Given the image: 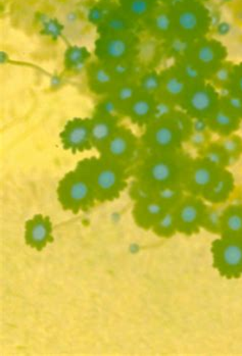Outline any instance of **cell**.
Instances as JSON below:
<instances>
[{"label":"cell","mask_w":242,"mask_h":356,"mask_svg":"<svg viewBox=\"0 0 242 356\" xmlns=\"http://www.w3.org/2000/svg\"><path fill=\"white\" fill-rule=\"evenodd\" d=\"M208 207L209 203L204 198L186 193L174 209L177 220L178 233L193 236L202 230V222Z\"/></svg>","instance_id":"cell-10"},{"label":"cell","mask_w":242,"mask_h":356,"mask_svg":"<svg viewBox=\"0 0 242 356\" xmlns=\"http://www.w3.org/2000/svg\"><path fill=\"white\" fill-rule=\"evenodd\" d=\"M224 152L232 159L233 163L239 161L242 155V138L236 133L222 137L218 140Z\"/></svg>","instance_id":"cell-37"},{"label":"cell","mask_w":242,"mask_h":356,"mask_svg":"<svg viewBox=\"0 0 242 356\" xmlns=\"http://www.w3.org/2000/svg\"><path fill=\"white\" fill-rule=\"evenodd\" d=\"M140 25V23L126 14L117 2L104 21L97 27V32L98 36L126 34V33L136 32Z\"/></svg>","instance_id":"cell-18"},{"label":"cell","mask_w":242,"mask_h":356,"mask_svg":"<svg viewBox=\"0 0 242 356\" xmlns=\"http://www.w3.org/2000/svg\"><path fill=\"white\" fill-rule=\"evenodd\" d=\"M156 100L154 96L139 92L124 111L123 117L129 119L131 123L138 128L145 129L154 122Z\"/></svg>","instance_id":"cell-19"},{"label":"cell","mask_w":242,"mask_h":356,"mask_svg":"<svg viewBox=\"0 0 242 356\" xmlns=\"http://www.w3.org/2000/svg\"><path fill=\"white\" fill-rule=\"evenodd\" d=\"M226 92H232L242 96V62L233 65L232 79Z\"/></svg>","instance_id":"cell-44"},{"label":"cell","mask_w":242,"mask_h":356,"mask_svg":"<svg viewBox=\"0 0 242 356\" xmlns=\"http://www.w3.org/2000/svg\"><path fill=\"white\" fill-rule=\"evenodd\" d=\"M221 104L242 121V96L232 92L221 93Z\"/></svg>","instance_id":"cell-42"},{"label":"cell","mask_w":242,"mask_h":356,"mask_svg":"<svg viewBox=\"0 0 242 356\" xmlns=\"http://www.w3.org/2000/svg\"><path fill=\"white\" fill-rule=\"evenodd\" d=\"M98 115H106V117L122 118V111L119 104L115 102L112 95L102 96L95 106V113Z\"/></svg>","instance_id":"cell-40"},{"label":"cell","mask_w":242,"mask_h":356,"mask_svg":"<svg viewBox=\"0 0 242 356\" xmlns=\"http://www.w3.org/2000/svg\"><path fill=\"white\" fill-rule=\"evenodd\" d=\"M139 91L147 95L158 97L161 92L163 79L161 72L156 69H145L136 79Z\"/></svg>","instance_id":"cell-29"},{"label":"cell","mask_w":242,"mask_h":356,"mask_svg":"<svg viewBox=\"0 0 242 356\" xmlns=\"http://www.w3.org/2000/svg\"><path fill=\"white\" fill-rule=\"evenodd\" d=\"M176 67H178L183 77L186 79L187 82L191 85L200 84V83L207 82L209 81L208 76L204 71L193 62L188 56L182 60L174 62Z\"/></svg>","instance_id":"cell-32"},{"label":"cell","mask_w":242,"mask_h":356,"mask_svg":"<svg viewBox=\"0 0 242 356\" xmlns=\"http://www.w3.org/2000/svg\"><path fill=\"white\" fill-rule=\"evenodd\" d=\"M221 170L207 163L202 157L193 159L183 184L185 191L187 194L202 197L215 182Z\"/></svg>","instance_id":"cell-12"},{"label":"cell","mask_w":242,"mask_h":356,"mask_svg":"<svg viewBox=\"0 0 242 356\" xmlns=\"http://www.w3.org/2000/svg\"><path fill=\"white\" fill-rule=\"evenodd\" d=\"M60 137L65 149L69 150L72 154L92 149L90 119L77 118L71 120L65 124Z\"/></svg>","instance_id":"cell-13"},{"label":"cell","mask_w":242,"mask_h":356,"mask_svg":"<svg viewBox=\"0 0 242 356\" xmlns=\"http://www.w3.org/2000/svg\"><path fill=\"white\" fill-rule=\"evenodd\" d=\"M231 31V26L228 23H221L217 27V34L219 36H227Z\"/></svg>","instance_id":"cell-47"},{"label":"cell","mask_w":242,"mask_h":356,"mask_svg":"<svg viewBox=\"0 0 242 356\" xmlns=\"http://www.w3.org/2000/svg\"><path fill=\"white\" fill-rule=\"evenodd\" d=\"M176 0H159L161 4H172Z\"/></svg>","instance_id":"cell-48"},{"label":"cell","mask_w":242,"mask_h":356,"mask_svg":"<svg viewBox=\"0 0 242 356\" xmlns=\"http://www.w3.org/2000/svg\"><path fill=\"white\" fill-rule=\"evenodd\" d=\"M221 104V92L210 81L191 85L179 108L188 113L193 119L209 117Z\"/></svg>","instance_id":"cell-9"},{"label":"cell","mask_w":242,"mask_h":356,"mask_svg":"<svg viewBox=\"0 0 242 356\" xmlns=\"http://www.w3.org/2000/svg\"><path fill=\"white\" fill-rule=\"evenodd\" d=\"M225 205L209 204L206 215H204V222H202V230L213 234V235H221Z\"/></svg>","instance_id":"cell-34"},{"label":"cell","mask_w":242,"mask_h":356,"mask_svg":"<svg viewBox=\"0 0 242 356\" xmlns=\"http://www.w3.org/2000/svg\"><path fill=\"white\" fill-rule=\"evenodd\" d=\"M139 88L137 85L136 80L125 81V82L119 83L113 89L111 95L115 98L117 104H119L121 108L122 115H123L124 111L131 104L133 99L138 95Z\"/></svg>","instance_id":"cell-30"},{"label":"cell","mask_w":242,"mask_h":356,"mask_svg":"<svg viewBox=\"0 0 242 356\" xmlns=\"http://www.w3.org/2000/svg\"><path fill=\"white\" fill-rule=\"evenodd\" d=\"M236 184L232 172L228 169L222 170L211 187L202 196L209 204L225 205L234 195Z\"/></svg>","instance_id":"cell-20"},{"label":"cell","mask_w":242,"mask_h":356,"mask_svg":"<svg viewBox=\"0 0 242 356\" xmlns=\"http://www.w3.org/2000/svg\"><path fill=\"white\" fill-rule=\"evenodd\" d=\"M170 120L186 144L187 140L193 133V118L182 109L177 108V111L170 117Z\"/></svg>","instance_id":"cell-36"},{"label":"cell","mask_w":242,"mask_h":356,"mask_svg":"<svg viewBox=\"0 0 242 356\" xmlns=\"http://www.w3.org/2000/svg\"><path fill=\"white\" fill-rule=\"evenodd\" d=\"M228 50L222 41L211 37H204L194 42L188 58H191L208 76L209 81L213 72L227 60Z\"/></svg>","instance_id":"cell-11"},{"label":"cell","mask_w":242,"mask_h":356,"mask_svg":"<svg viewBox=\"0 0 242 356\" xmlns=\"http://www.w3.org/2000/svg\"><path fill=\"white\" fill-rule=\"evenodd\" d=\"M176 34L191 40L209 36L211 29V13L204 2L198 0H176L172 3Z\"/></svg>","instance_id":"cell-4"},{"label":"cell","mask_w":242,"mask_h":356,"mask_svg":"<svg viewBox=\"0 0 242 356\" xmlns=\"http://www.w3.org/2000/svg\"><path fill=\"white\" fill-rule=\"evenodd\" d=\"M166 205L156 198L143 202H135L132 215L135 224L143 230H152L159 218L166 213Z\"/></svg>","instance_id":"cell-23"},{"label":"cell","mask_w":242,"mask_h":356,"mask_svg":"<svg viewBox=\"0 0 242 356\" xmlns=\"http://www.w3.org/2000/svg\"><path fill=\"white\" fill-rule=\"evenodd\" d=\"M186 195L182 185H168L154 190V198L163 203L168 209H175Z\"/></svg>","instance_id":"cell-31"},{"label":"cell","mask_w":242,"mask_h":356,"mask_svg":"<svg viewBox=\"0 0 242 356\" xmlns=\"http://www.w3.org/2000/svg\"><path fill=\"white\" fill-rule=\"evenodd\" d=\"M63 29L64 27L56 19H49L43 26L45 35L52 37V38H58L62 34Z\"/></svg>","instance_id":"cell-45"},{"label":"cell","mask_w":242,"mask_h":356,"mask_svg":"<svg viewBox=\"0 0 242 356\" xmlns=\"http://www.w3.org/2000/svg\"><path fill=\"white\" fill-rule=\"evenodd\" d=\"M86 77L89 90L102 97L112 94L113 89L119 84L111 65L97 60L87 65Z\"/></svg>","instance_id":"cell-15"},{"label":"cell","mask_w":242,"mask_h":356,"mask_svg":"<svg viewBox=\"0 0 242 356\" xmlns=\"http://www.w3.org/2000/svg\"><path fill=\"white\" fill-rule=\"evenodd\" d=\"M221 235L242 237V203H227Z\"/></svg>","instance_id":"cell-24"},{"label":"cell","mask_w":242,"mask_h":356,"mask_svg":"<svg viewBox=\"0 0 242 356\" xmlns=\"http://www.w3.org/2000/svg\"><path fill=\"white\" fill-rule=\"evenodd\" d=\"M91 54L84 47L73 45L65 50L64 58L65 70L70 73H81L86 70L90 63Z\"/></svg>","instance_id":"cell-27"},{"label":"cell","mask_w":242,"mask_h":356,"mask_svg":"<svg viewBox=\"0 0 242 356\" xmlns=\"http://www.w3.org/2000/svg\"><path fill=\"white\" fill-rule=\"evenodd\" d=\"M163 79V87H161V97L167 98L170 102L180 106L181 102L184 99L185 95L188 92L191 85L183 77L182 74L176 67L175 63L166 67L161 71Z\"/></svg>","instance_id":"cell-16"},{"label":"cell","mask_w":242,"mask_h":356,"mask_svg":"<svg viewBox=\"0 0 242 356\" xmlns=\"http://www.w3.org/2000/svg\"><path fill=\"white\" fill-rule=\"evenodd\" d=\"M97 1H115L118 2L119 0H97Z\"/></svg>","instance_id":"cell-49"},{"label":"cell","mask_w":242,"mask_h":356,"mask_svg":"<svg viewBox=\"0 0 242 356\" xmlns=\"http://www.w3.org/2000/svg\"><path fill=\"white\" fill-rule=\"evenodd\" d=\"M178 106L167 98L158 96L154 106V121L167 120L177 111Z\"/></svg>","instance_id":"cell-41"},{"label":"cell","mask_w":242,"mask_h":356,"mask_svg":"<svg viewBox=\"0 0 242 356\" xmlns=\"http://www.w3.org/2000/svg\"><path fill=\"white\" fill-rule=\"evenodd\" d=\"M152 231L154 235L160 238H171L176 235L178 233V228L174 209H167L152 227Z\"/></svg>","instance_id":"cell-33"},{"label":"cell","mask_w":242,"mask_h":356,"mask_svg":"<svg viewBox=\"0 0 242 356\" xmlns=\"http://www.w3.org/2000/svg\"><path fill=\"white\" fill-rule=\"evenodd\" d=\"M56 193L63 209L74 213L87 211L98 203L92 183L79 165L65 175L58 183Z\"/></svg>","instance_id":"cell-3"},{"label":"cell","mask_w":242,"mask_h":356,"mask_svg":"<svg viewBox=\"0 0 242 356\" xmlns=\"http://www.w3.org/2000/svg\"><path fill=\"white\" fill-rule=\"evenodd\" d=\"M213 266L226 279L242 277V237L218 236L211 246Z\"/></svg>","instance_id":"cell-6"},{"label":"cell","mask_w":242,"mask_h":356,"mask_svg":"<svg viewBox=\"0 0 242 356\" xmlns=\"http://www.w3.org/2000/svg\"><path fill=\"white\" fill-rule=\"evenodd\" d=\"M140 143L145 152H174L183 150L185 142L169 118L146 126Z\"/></svg>","instance_id":"cell-7"},{"label":"cell","mask_w":242,"mask_h":356,"mask_svg":"<svg viewBox=\"0 0 242 356\" xmlns=\"http://www.w3.org/2000/svg\"><path fill=\"white\" fill-rule=\"evenodd\" d=\"M150 38L163 42L176 34L175 19L172 4H160L147 19L141 23Z\"/></svg>","instance_id":"cell-14"},{"label":"cell","mask_w":242,"mask_h":356,"mask_svg":"<svg viewBox=\"0 0 242 356\" xmlns=\"http://www.w3.org/2000/svg\"><path fill=\"white\" fill-rule=\"evenodd\" d=\"M154 190L156 189L150 185L134 179L129 186L130 198L134 203L152 200L154 198Z\"/></svg>","instance_id":"cell-39"},{"label":"cell","mask_w":242,"mask_h":356,"mask_svg":"<svg viewBox=\"0 0 242 356\" xmlns=\"http://www.w3.org/2000/svg\"><path fill=\"white\" fill-rule=\"evenodd\" d=\"M140 45L141 39L136 32L100 35L95 42V58L108 65L138 60Z\"/></svg>","instance_id":"cell-5"},{"label":"cell","mask_w":242,"mask_h":356,"mask_svg":"<svg viewBox=\"0 0 242 356\" xmlns=\"http://www.w3.org/2000/svg\"><path fill=\"white\" fill-rule=\"evenodd\" d=\"M25 242L28 246L41 251L52 242V222L49 217L37 215L26 222Z\"/></svg>","instance_id":"cell-17"},{"label":"cell","mask_w":242,"mask_h":356,"mask_svg":"<svg viewBox=\"0 0 242 356\" xmlns=\"http://www.w3.org/2000/svg\"><path fill=\"white\" fill-rule=\"evenodd\" d=\"M121 118L106 117L95 113L90 119L91 141L98 152L104 149L113 133L119 128Z\"/></svg>","instance_id":"cell-21"},{"label":"cell","mask_w":242,"mask_h":356,"mask_svg":"<svg viewBox=\"0 0 242 356\" xmlns=\"http://www.w3.org/2000/svg\"><path fill=\"white\" fill-rule=\"evenodd\" d=\"M233 65L234 63L228 62L222 63L210 78V82L221 93L228 91L230 86L231 79H232Z\"/></svg>","instance_id":"cell-35"},{"label":"cell","mask_w":242,"mask_h":356,"mask_svg":"<svg viewBox=\"0 0 242 356\" xmlns=\"http://www.w3.org/2000/svg\"><path fill=\"white\" fill-rule=\"evenodd\" d=\"M198 1L204 2V3H206V2L211 1V0H198Z\"/></svg>","instance_id":"cell-50"},{"label":"cell","mask_w":242,"mask_h":356,"mask_svg":"<svg viewBox=\"0 0 242 356\" xmlns=\"http://www.w3.org/2000/svg\"><path fill=\"white\" fill-rule=\"evenodd\" d=\"M115 3L117 2L115 1H98L97 4L91 6L87 13V19L89 23L98 27L104 21Z\"/></svg>","instance_id":"cell-38"},{"label":"cell","mask_w":242,"mask_h":356,"mask_svg":"<svg viewBox=\"0 0 242 356\" xmlns=\"http://www.w3.org/2000/svg\"><path fill=\"white\" fill-rule=\"evenodd\" d=\"M143 152L140 138L128 127L120 124L99 154L123 163L131 169L138 161Z\"/></svg>","instance_id":"cell-8"},{"label":"cell","mask_w":242,"mask_h":356,"mask_svg":"<svg viewBox=\"0 0 242 356\" xmlns=\"http://www.w3.org/2000/svg\"><path fill=\"white\" fill-rule=\"evenodd\" d=\"M211 141V133H191L186 144L193 149L200 152Z\"/></svg>","instance_id":"cell-43"},{"label":"cell","mask_w":242,"mask_h":356,"mask_svg":"<svg viewBox=\"0 0 242 356\" xmlns=\"http://www.w3.org/2000/svg\"><path fill=\"white\" fill-rule=\"evenodd\" d=\"M208 121L210 132L211 134L219 136V138L234 134L241 129L242 123L239 117L222 104H220V106L208 118Z\"/></svg>","instance_id":"cell-22"},{"label":"cell","mask_w":242,"mask_h":356,"mask_svg":"<svg viewBox=\"0 0 242 356\" xmlns=\"http://www.w3.org/2000/svg\"><path fill=\"white\" fill-rule=\"evenodd\" d=\"M78 165L88 175L97 202H113L128 187L131 169L123 163L99 155L83 159Z\"/></svg>","instance_id":"cell-2"},{"label":"cell","mask_w":242,"mask_h":356,"mask_svg":"<svg viewBox=\"0 0 242 356\" xmlns=\"http://www.w3.org/2000/svg\"><path fill=\"white\" fill-rule=\"evenodd\" d=\"M198 156L202 157L207 163L218 169H228L230 165H233L232 159L224 152L219 142L213 141V140L204 149L198 152Z\"/></svg>","instance_id":"cell-28"},{"label":"cell","mask_w":242,"mask_h":356,"mask_svg":"<svg viewBox=\"0 0 242 356\" xmlns=\"http://www.w3.org/2000/svg\"><path fill=\"white\" fill-rule=\"evenodd\" d=\"M195 41L181 35L175 34L168 40L161 42L163 54L168 58L176 60L187 58L191 54L193 44Z\"/></svg>","instance_id":"cell-26"},{"label":"cell","mask_w":242,"mask_h":356,"mask_svg":"<svg viewBox=\"0 0 242 356\" xmlns=\"http://www.w3.org/2000/svg\"><path fill=\"white\" fill-rule=\"evenodd\" d=\"M122 10L138 23H143L160 6L159 0H119Z\"/></svg>","instance_id":"cell-25"},{"label":"cell","mask_w":242,"mask_h":356,"mask_svg":"<svg viewBox=\"0 0 242 356\" xmlns=\"http://www.w3.org/2000/svg\"><path fill=\"white\" fill-rule=\"evenodd\" d=\"M193 157L184 149L174 152H145L131 168V177L154 189L184 184Z\"/></svg>","instance_id":"cell-1"},{"label":"cell","mask_w":242,"mask_h":356,"mask_svg":"<svg viewBox=\"0 0 242 356\" xmlns=\"http://www.w3.org/2000/svg\"><path fill=\"white\" fill-rule=\"evenodd\" d=\"M193 133H211L208 119H204V118L193 119Z\"/></svg>","instance_id":"cell-46"}]
</instances>
